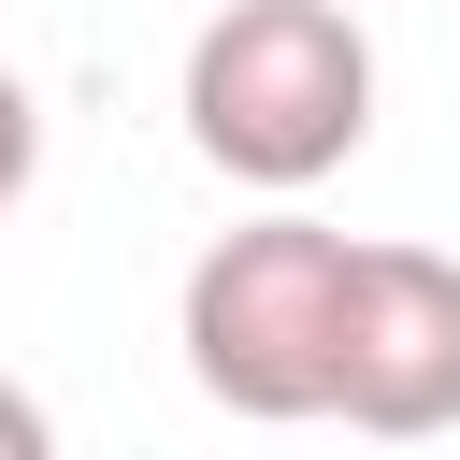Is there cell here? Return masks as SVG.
Instances as JSON below:
<instances>
[{"label":"cell","instance_id":"cell-1","mask_svg":"<svg viewBox=\"0 0 460 460\" xmlns=\"http://www.w3.org/2000/svg\"><path fill=\"white\" fill-rule=\"evenodd\" d=\"M172 101H187V144L230 187L302 201L374 129V29L345 0H216L187 29V86Z\"/></svg>","mask_w":460,"mask_h":460},{"label":"cell","instance_id":"cell-6","mask_svg":"<svg viewBox=\"0 0 460 460\" xmlns=\"http://www.w3.org/2000/svg\"><path fill=\"white\" fill-rule=\"evenodd\" d=\"M345 14H359V0H345Z\"/></svg>","mask_w":460,"mask_h":460},{"label":"cell","instance_id":"cell-5","mask_svg":"<svg viewBox=\"0 0 460 460\" xmlns=\"http://www.w3.org/2000/svg\"><path fill=\"white\" fill-rule=\"evenodd\" d=\"M0 460H58V417H43V388H14V374H0Z\"/></svg>","mask_w":460,"mask_h":460},{"label":"cell","instance_id":"cell-4","mask_svg":"<svg viewBox=\"0 0 460 460\" xmlns=\"http://www.w3.org/2000/svg\"><path fill=\"white\" fill-rule=\"evenodd\" d=\"M29 172H43V101H29V72L0 58V216L29 201Z\"/></svg>","mask_w":460,"mask_h":460},{"label":"cell","instance_id":"cell-2","mask_svg":"<svg viewBox=\"0 0 460 460\" xmlns=\"http://www.w3.org/2000/svg\"><path fill=\"white\" fill-rule=\"evenodd\" d=\"M345 230H316L302 201L288 216H244L187 259V302H172V345L201 374V402L230 417H331V345H345Z\"/></svg>","mask_w":460,"mask_h":460},{"label":"cell","instance_id":"cell-3","mask_svg":"<svg viewBox=\"0 0 460 460\" xmlns=\"http://www.w3.org/2000/svg\"><path fill=\"white\" fill-rule=\"evenodd\" d=\"M331 417L374 431V446L460 431V259H446V244H359V259H345Z\"/></svg>","mask_w":460,"mask_h":460}]
</instances>
